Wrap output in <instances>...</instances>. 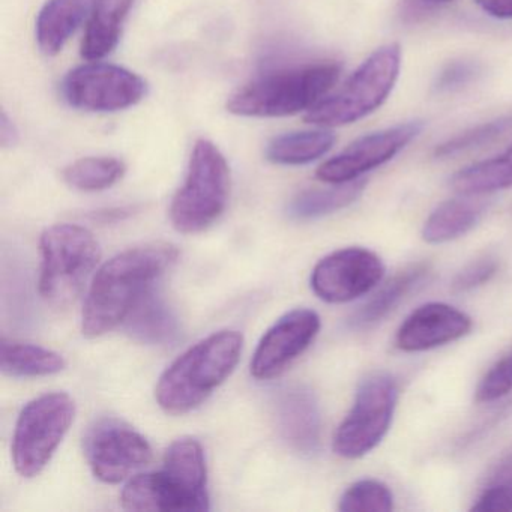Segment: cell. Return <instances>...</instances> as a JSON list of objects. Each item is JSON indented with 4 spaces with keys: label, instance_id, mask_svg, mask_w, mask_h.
Wrapping results in <instances>:
<instances>
[{
    "label": "cell",
    "instance_id": "6da1fadb",
    "mask_svg": "<svg viewBox=\"0 0 512 512\" xmlns=\"http://www.w3.org/2000/svg\"><path fill=\"white\" fill-rule=\"evenodd\" d=\"M178 256V248L169 242H149L128 248L104 263L92 280L83 308V335L101 337L124 323L136 302Z\"/></svg>",
    "mask_w": 512,
    "mask_h": 512
},
{
    "label": "cell",
    "instance_id": "7a4b0ae2",
    "mask_svg": "<svg viewBox=\"0 0 512 512\" xmlns=\"http://www.w3.org/2000/svg\"><path fill=\"white\" fill-rule=\"evenodd\" d=\"M242 346V334L224 329L182 353L158 380L155 398L161 409L169 415H185L202 406L233 373Z\"/></svg>",
    "mask_w": 512,
    "mask_h": 512
},
{
    "label": "cell",
    "instance_id": "3957f363",
    "mask_svg": "<svg viewBox=\"0 0 512 512\" xmlns=\"http://www.w3.org/2000/svg\"><path fill=\"white\" fill-rule=\"evenodd\" d=\"M340 73L335 62H320L260 74L230 95L227 112L244 118L296 115L322 101Z\"/></svg>",
    "mask_w": 512,
    "mask_h": 512
},
{
    "label": "cell",
    "instance_id": "277c9868",
    "mask_svg": "<svg viewBox=\"0 0 512 512\" xmlns=\"http://www.w3.org/2000/svg\"><path fill=\"white\" fill-rule=\"evenodd\" d=\"M40 251L41 298L58 310L71 307L101 259L94 233L77 224H56L41 235Z\"/></svg>",
    "mask_w": 512,
    "mask_h": 512
},
{
    "label": "cell",
    "instance_id": "5b68a950",
    "mask_svg": "<svg viewBox=\"0 0 512 512\" xmlns=\"http://www.w3.org/2000/svg\"><path fill=\"white\" fill-rule=\"evenodd\" d=\"M229 196L230 169L226 157L211 140H197L184 184L170 205L173 227L184 235L209 229L226 211Z\"/></svg>",
    "mask_w": 512,
    "mask_h": 512
},
{
    "label": "cell",
    "instance_id": "8992f818",
    "mask_svg": "<svg viewBox=\"0 0 512 512\" xmlns=\"http://www.w3.org/2000/svg\"><path fill=\"white\" fill-rule=\"evenodd\" d=\"M401 68V50L389 44L376 50L343 88L331 97L323 98L308 110L305 122L317 127H343L379 109L394 89Z\"/></svg>",
    "mask_w": 512,
    "mask_h": 512
},
{
    "label": "cell",
    "instance_id": "52a82bcc",
    "mask_svg": "<svg viewBox=\"0 0 512 512\" xmlns=\"http://www.w3.org/2000/svg\"><path fill=\"white\" fill-rule=\"evenodd\" d=\"M76 416V403L65 392H50L29 401L17 419L13 461L23 478L40 475L55 455Z\"/></svg>",
    "mask_w": 512,
    "mask_h": 512
},
{
    "label": "cell",
    "instance_id": "ba28073f",
    "mask_svg": "<svg viewBox=\"0 0 512 512\" xmlns=\"http://www.w3.org/2000/svg\"><path fill=\"white\" fill-rule=\"evenodd\" d=\"M397 401V382L389 374L365 377L356 391L352 409L335 433V454L356 460L373 451L388 434Z\"/></svg>",
    "mask_w": 512,
    "mask_h": 512
},
{
    "label": "cell",
    "instance_id": "9c48e42d",
    "mask_svg": "<svg viewBox=\"0 0 512 512\" xmlns=\"http://www.w3.org/2000/svg\"><path fill=\"white\" fill-rule=\"evenodd\" d=\"M148 94L139 74L104 62H89L74 68L62 82V95L74 109L113 113L130 109Z\"/></svg>",
    "mask_w": 512,
    "mask_h": 512
},
{
    "label": "cell",
    "instance_id": "30bf717a",
    "mask_svg": "<svg viewBox=\"0 0 512 512\" xmlns=\"http://www.w3.org/2000/svg\"><path fill=\"white\" fill-rule=\"evenodd\" d=\"M83 448L95 478L119 484L152 460L148 440L127 422L101 418L86 431Z\"/></svg>",
    "mask_w": 512,
    "mask_h": 512
},
{
    "label": "cell",
    "instance_id": "8fae6325",
    "mask_svg": "<svg viewBox=\"0 0 512 512\" xmlns=\"http://www.w3.org/2000/svg\"><path fill=\"white\" fill-rule=\"evenodd\" d=\"M385 275L382 259L367 248L350 247L323 257L311 274V289L328 304H344L370 293Z\"/></svg>",
    "mask_w": 512,
    "mask_h": 512
},
{
    "label": "cell",
    "instance_id": "7c38bea8",
    "mask_svg": "<svg viewBox=\"0 0 512 512\" xmlns=\"http://www.w3.org/2000/svg\"><path fill=\"white\" fill-rule=\"evenodd\" d=\"M422 128L424 125L421 122H409L361 137L343 152L325 161L317 169V179L328 184L356 181L364 173L392 160L421 134Z\"/></svg>",
    "mask_w": 512,
    "mask_h": 512
},
{
    "label": "cell",
    "instance_id": "4fadbf2b",
    "mask_svg": "<svg viewBox=\"0 0 512 512\" xmlns=\"http://www.w3.org/2000/svg\"><path fill=\"white\" fill-rule=\"evenodd\" d=\"M320 317L308 308H296L277 320L257 344L251 359V376L269 380L280 376L313 343Z\"/></svg>",
    "mask_w": 512,
    "mask_h": 512
},
{
    "label": "cell",
    "instance_id": "5bb4252c",
    "mask_svg": "<svg viewBox=\"0 0 512 512\" xmlns=\"http://www.w3.org/2000/svg\"><path fill=\"white\" fill-rule=\"evenodd\" d=\"M160 478L167 499H170V511H208L205 452L196 439L181 437L167 448Z\"/></svg>",
    "mask_w": 512,
    "mask_h": 512
},
{
    "label": "cell",
    "instance_id": "9a60e30c",
    "mask_svg": "<svg viewBox=\"0 0 512 512\" xmlns=\"http://www.w3.org/2000/svg\"><path fill=\"white\" fill-rule=\"evenodd\" d=\"M472 329V319L443 302L416 308L398 328L395 346L407 353L425 352L454 343Z\"/></svg>",
    "mask_w": 512,
    "mask_h": 512
},
{
    "label": "cell",
    "instance_id": "2e32d148",
    "mask_svg": "<svg viewBox=\"0 0 512 512\" xmlns=\"http://www.w3.org/2000/svg\"><path fill=\"white\" fill-rule=\"evenodd\" d=\"M277 425L284 442L301 455H314L322 439L319 401L307 386H292L278 398Z\"/></svg>",
    "mask_w": 512,
    "mask_h": 512
},
{
    "label": "cell",
    "instance_id": "e0dca14e",
    "mask_svg": "<svg viewBox=\"0 0 512 512\" xmlns=\"http://www.w3.org/2000/svg\"><path fill=\"white\" fill-rule=\"evenodd\" d=\"M95 0H47L35 22V38L41 53L62 52L79 26L88 19Z\"/></svg>",
    "mask_w": 512,
    "mask_h": 512
},
{
    "label": "cell",
    "instance_id": "ac0fdd59",
    "mask_svg": "<svg viewBox=\"0 0 512 512\" xmlns=\"http://www.w3.org/2000/svg\"><path fill=\"white\" fill-rule=\"evenodd\" d=\"M124 328L139 343L164 346L178 338L179 320L166 299L152 287L128 313Z\"/></svg>",
    "mask_w": 512,
    "mask_h": 512
},
{
    "label": "cell",
    "instance_id": "d6986e66",
    "mask_svg": "<svg viewBox=\"0 0 512 512\" xmlns=\"http://www.w3.org/2000/svg\"><path fill=\"white\" fill-rule=\"evenodd\" d=\"M133 5L134 0H95L80 49L83 59L101 61L118 47Z\"/></svg>",
    "mask_w": 512,
    "mask_h": 512
},
{
    "label": "cell",
    "instance_id": "ffe728a7",
    "mask_svg": "<svg viewBox=\"0 0 512 512\" xmlns=\"http://www.w3.org/2000/svg\"><path fill=\"white\" fill-rule=\"evenodd\" d=\"M446 200L425 221L422 238L428 244H445L469 233L487 212L488 203L481 196Z\"/></svg>",
    "mask_w": 512,
    "mask_h": 512
},
{
    "label": "cell",
    "instance_id": "44dd1931",
    "mask_svg": "<svg viewBox=\"0 0 512 512\" xmlns=\"http://www.w3.org/2000/svg\"><path fill=\"white\" fill-rule=\"evenodd\" d=\"M428 274H430V266L427 263H416L398 272L353 314L349 322L350 326L353 329H368L382 322L416 287L421 286Z\"/></svg>",
    "mask_w": 512,
    "mask_h": 512
},
{
    "label": "cell",
    "instance_id": "7402d4cb",
    "mask_svg": "<svg viewBox=\"0 0 512 512\" xmlns=\"http://www.w3.org/2000/svg\"><path fill=\"white\" fill-rule=\"evenodd\" d=\"M67 367L64 356L55 350L2 338L0 368L10 377H44L61 373Z\"/></svg>",
    "mask_w": 512,
    "mask_h": 512
},
{
    "label": "cell",
    "instance_id": "603a6c76",
    "mask_svg": "<svg viewBox=\"0 0 512 512\" xmlns=\"http://www.w3.org/2000/svg\"><path fill=\"white\" fill-rule=\"evenodd\" d=\"M332 185L334 187L302 191L298 196L293 197L292 202L287 206L289 217L298 221H310L334 214L356 202L367 182L364 179H356V181Z\"/></svg>",
    "mask_w": 512,
    "mask_h": 512
},
{
    "label": "cell",
    "instance_id": "cb8c5ba5",
    "mask_svg": "<svg viewBox=\"0 0 512 512\" xmlns=\"http://www.w3.org/2000/svg\"><path fill=\"white\" fill-rule=\"evenodd\" d=\"M335 136L329 131H298L275 137L266 146V160L280 166H304L331 151Z\"/></svg>",
    "mask_w": 512,
    "mask_h": 512
},
{
    "label": "cell",
    "instance_id": "d4e9b609",
    "mask_svg": "<svg viewBox=\"0 0 512 512\" xmlns=\"http://www.w3.org/2000/svg\"><path fill=\"white\" fill-rule=\"evenodd\" d=\"M451 185L458 193L470 196H485L512 188V146L491 160L473 164L455 173Z\"/></svg>",
    "mask_w": 512,
    "mask_h": 512
},
{
    "label": "cell",
    "instance_id": "484cf974",
    "mask_svg": "<svg viewBox=\"0 0 512 512\" xmlns=\"http://www.w3.org/2000/svg\"><path fill=\"white\" fill-rule=\"evenodd\" d=\"M127 167L115 157H86L65 167L62 178L71 188L83 193L109 190L124 178Z\"/></svg>",
    "mask_w": 512,
    "mask_h": 512
},
{
    "label": "cell",
    "instance_id": "4316f807",
    "mask_svg": "<svg viewBox=\"0 0 512 512\" xmlns=\"http://www.w3.org/2000/svg\"><path fill=\"white\" fill-rule=\"evenodd\" d=\"M509 131H512V115L485 122V124L470 128V130L452 137L448 142L442 143L436 149V157L452 158L466 154V152L475 151V149L482 148V146L500 139Z\"/></svg>",
    "mask_w": 512,
    "mask_h": 512
},
{
    "label": "cell",
    "instance_id": "83f0119b",
    "mask_svg": "<svg viewBox=\"0 0 512 512\" xmlns=\"http://www.w3.org/2000/svg\"><path fill=\"white\" fill-rule=\"evenodd\" d=\"M338 509L343 512H388L394 509V496L383 482L362 479L344 491Z\"/></svg>",
    "mask_w": 512,
    "mask_h": 512
},
{
    "label": "cell",
    "instance_id": "f1b7e54d",
    "mask_svg": "<svg viewBox=\"0 0 512 512\" xmlns=\"http://www.w3.org/2000/svg\"><path fill=\"white\" fill-rule=\"evenodd\" d=\"M473 511H512V452H509L485 482Z\"/></svg>",
    "mask_w": 512,
    "mask_h": 512
},
{
    "label": "cell",
    "instance_id": "f546056e",
    "mask_svg": "<svg viewBox=\"0 0 512 512\" xmlns=\"http://www.w3.org/2000/svg\"><path fill=\"white\" fill-rule=\"evenodd\" d=\"M512 391V350L500 358L490 370L487 371L478 389L476 401L478 403H493L508 395Z\"/></svg>",
    "mask_w": 512,
    "mask_h": 512
},
{
    "label": "cell",
    "instance_id": "4dcf8cb0",
    "mask_svg": "<svg viewBox=\"0 0 512 512\" xmlns=\"http://www.w3.org/2000/svg\"><path fill=\"white\" fill-rule=\"evenodd\" d=\"M497 269H499V262H497L496 257H481V259L467 265L463 271L458 272L454 283H452V289L460 293L478 289V287L487 284L497 274Z\"/></svg>",
    "mask_w": 512,
    "mask_h": 512
},
{
    "label": "cell",
    "instance_id": "1f68e13d",
    "mask_svg": "<svg viewBox=\"0 0 512 512\" xmlns=\"http://www.w3.org/2000/svg\"><path fill=\"white\" fill-rule=\"evenodd\" d=\"M478 64L472 61H455L446 65L442 73L437 76L434 91L439 94L461 91L478 77Z\"/></svg>",
    "mask_w": 512,
    "mask_h": 512
},
{
    "label": "cell",
    "instance_id": "d6a6232c",
    "mask_svg": "<svg viewBox=\"0 0 512 512\" xmlns=\"http://www.w3.org/2000/svg\"><path fill=\"white\" fill-rule=\"evenodd\" d=\"M476 5L494 19H512V0H475Z\"/></svg>",
    "mask_w": 512,
    "mask_h": 512
},
{
    "label": "cell",
    "instance_id": "836d02e7",
    "mask_svg": "<svg viewBox=\"0 0 512 512\" xmlns=\"http://www.w3.org/2000/svg\"><path fill=\"white\" fill-rule=\"evenodd\" d=\"M17 142H19V130H17L16 124L11 121L7 113L2 112V116H0V143L4 148H11V146H16Z\"/></svg>",
    "mask_w": 512,
    "mask_h": 512
},
{
    "label": "cell",
    "instance_id": "e575fe53",
    "mask_svg": "<svg viewBox=\"0 0 512 512\" xmlns=\"http://www.w3.org/2000/svg\"><path fill=\"white\" fill-rule=\"evenodd\" d=\"M422 2L427 5H443L449 4V2H452V0H422Z\"/></svg>",
    "mask_w": 512,
    "mask_h": 512
}]
</instances>
